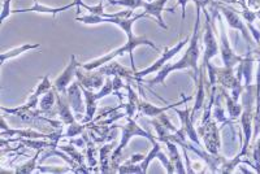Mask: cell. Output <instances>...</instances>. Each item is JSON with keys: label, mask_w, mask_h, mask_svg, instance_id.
Instances as JSON below:
<instances>
[{"label": "cell", "mask_w": 260, "mask_h": 174, "mask_svg": "<svg viewBox=\"0 0 260 174\" xmlns=\"http://www.w3.org/2000/svg\"><path fill=\"white\" fill-rule=\"evenodd\" d=\"M190 0H177V3L180 4L181 8H182V22L185 21V17H186V6Z\"/></svg>", "instance_id": "33"}, {"label": "cell", "mask_w": 260, "mask_h": 174, "mask_svg": "<svg viewBox=\"0 0 260 174\" xmlns=\"http://www.w3.org/2000/svg\"><path fill=\"white\" fill-rule=\"evenodd\" d=\"M57 148H59L60 151H62V152H65L69 157H72L78 166H86L85 151L78 148L76 145H73V143H68V145H65V146H57Z\"/></svg>", "instance_id": "23"}, {"label": "cell", "mask_w": 260, "mask_h": 174, "mask_svg": "<svg viewBox=\"0 0 260 174\" xmlns=\"http://www.w3.org/2000/svg\"><path fill=\"white\" fill-rule=\"evenodd\" d=\"M125 89H126V91H127V94H126L127 101H126V104H124L125 113H126V117H134V115H136V113H138L139 97H138V95H137L136 90L132 87V85H130V83H126Z\"/></svg>", "instance_id": "22"}, {"label": "cell", "mask_w": 260, "mask_h": 174, "mask_svg": "<svg viewBox=\"0 0 260 174\" xmlns=\"http://www.w3.org/2000/svg\"><path fill=\"white\" fill-rule=\"evenodd\" d=\"M197 7V16H195V24L194 29H192V36L190 38L189 47L185 51L183 56L180 60L175 62H167L161 69L156 73L152 80L145 81V83H148L150 87L155 85H162L166 86V80L172 72L176 71H187L191 69L192 71V80L197 82L198 80V72H199V59L202 55V30H201V12L202 7Z\"/></svg>", "instance_id": "1"}, {"label": "cell", "mask_w": 260, "mask_h": 174, "mask_svg": "<svg viewBox=\"0 0 260 174\" xmlns=\"http://www.w3.org/2000/svg\"><path fill=\"white\" fill-rule=\"evenodd\" d=\"M216 20L219 21L220 26V55H221L222 64H224L225 68L234 69L237 65L242 61L243 56L237 55V53L232 50L231 45H229V38H228L226 30H225V24L224 21H222L221 15H220L219 11L216 12Z\"/></svg>", "instance_id": "6"}, {"label": "cell", "mask_w": 260, "mask_h": 174, "mask_svg": "<svg viewBox=\"0 0 260 174\" xmlns=\"http://www.w3.org/2000/svg\"><path fill=\"white\" fill-rule=\"evenodd\" d=\"M191 99H192L191 96L183 97L182 100L176 101V103L168 104V106H166V107H156V106H154L152 103H148V101L143 100V99H139L138 116H137V118L141 117V116H146V117L155 118V117H157V116L161 115V113H166L167 111L175 110V108H177V107L181 106V104L187 103V101L191 100Z\"/></svg>", "instance_id": "11"}, {"label": "cell", "mask_w": 260, "mask_h": 174, "mask_svg": "<svg viewBox=\"0 0 260 174\" xmlns=\"http://www.w3.org/2000/svg\"><path fill=\"white\" fill-rule=\"evenodd\" d=\"M42 152H45V151H37V154L32 156L31 160H29L27 162H25V164H22V165H18L16 166L15 170H13V173L16 174H30V173H34V171L37 170V166H38V164L37 162L39 161V156H41Z\"/></svg>", "instance_id": "26"}, {"label": "cell", "mask_w": 260, "mask_h": 174, "mask_svg": "<svg viewBox=\"0 0 260 174\" xmlns=\"http://www.w3.org/2000/svg\"><path fill=\"white\" fill-rule=\"evenodd\" d=\"M67 97H68V101L71 104L72 110H73L74 116H76V120L77 121H82L83 117H85L86 112V104L83 100V92L82 87L78 83V81L76 82H72V85L69 86L68 90H67Z\"/></svg>", "instance_id": "9"}, {"label": "cell", "mask_w": 260, "mask_h": 174, "mask_svg": "<svg viewBox=\"0 0 260 174\" xmlns=\"http://www.w3.org/2000/svg\"><path fill=\"white\" fill-rule=\"evenodd\" d=\"M115 148V141L99 146V165H98V168H99V171H101V173H111V171H112L111 156H112V152Z\"/></svg>", "instance_id": "18"}, {"label": "cell", "mask_w": 260, "mask_h": 174, "mask_svg": "<svg viewBox=\"0 0 260 174\" xmlns=\"http://www.w3.org/2000/svg\"><path fill=\"white\" fill-rule=\"evenodd\" d=\"M51 89H53V83L50 81V77L48 74L43 76L41 78V82L38 83V86L36 87V90L31 92V95L29 96V99H34V100H39L46 92L50 91Z\"/></svg>", "instance_id": "25"}, {"label": "cell", "mask_w": 260, "mask_h": 174, "mask_svg": "<svg viewBox=\"0 0 260 174\" xmlns=\"http://www.w3.org/2000/svg\"><path fill=\"white\" fill-rule=\"evenodd\" d=\"M197 130H198L204 150L215 156H219L220 150H221V138H220L221 127H219V124L216 122L215 118L211 117L204 122H201Z\"/></svg>", "instance_id": "5"}, {"label": "cell", "mask_w": 260, "mask_h": 174, "mask_svg": "<svg viewBox=\"0 0 260 174\" xmlns=\"http://www.w3.org/2000/svg\"><path fill=\"white\" fill-rule=\"evenodd\" d=\"M111 6H122L129 9H138L142 6L143 0H108Z\"/></svg>", "instance_id": "29"}, {"label": "cell", "mask_w": 260, "mask_h": 174, "mask_svg": "<svg viewBox=\"0 0 260 174\" xmlns=\"http://www.w3.org/2000/svg\"><path fill=\"white\" fill-rule=\"evenodd\" d=\"M81 64L82 62L77 61L76 55H72L71 60H69V64L65 66V69L62 71V73L60 74L59 77L53 81V89L56 90L59 94H67V90H68V87L72 85L74 78H76V74H77V71L81 66Z\"/></svg>", "instance_id": "8"}, {"label": "cell", "mask_w": 260, "mask_h": 174, "mask_svg": "<svg viewBox=\"0 0 260 174\" xmlns=\"http://www.w3.org/2000/svg\"><path fill=\"white\" fill-rule=\"evenodd\" d=\"M189 42H190V37H185L182 41L178 42L175 47H172V48L166 47V48H164V52H161V56H160L159 59H157L156 61L154 62V64L150 65L148 68L143 69V71L136 72L137 80H138V78L145 77V76H148V74H151V73H157V72H159L160 69H161L162 66L167 64V62L171 61V60L173 59V57H175L178 52H181V50H182V48L185 47L187 43H189ZM138 82H139V81H138Z\"/></svg>", "instance_id": "7"}, {"label": "cell", "mask_w": 260, "mask_h": 174, "mask_svg": "<svg viewBox=\"0 0 260 174\" xmlns=\"http://www.w3.org/2000/svg\"><path fill=\"white\" fill-rule=\"evenodd\" d=\"M82 92L83 96H85V104H86V112H85V117L81 122L82 124H89L94 120L95 115H96V110H98V101L101 100L99 96H98V92L91 91V90L83 89L82 87Z\"/></svg>", "instance_id": "17"}, {"label": "cell", "mask_w": 260, "mask_h": 174, "mask_svg": "<svg viewBox=\"0 0 260 174\" xmlns=\"http://www.w3.org/2000/svg\"><path fill=\"white\" fill-rule=\"evenodd\" d=\"M162 146H161V142H159V141H156V142L152 145V150L148 152L147 155H146L145 160H143L142 162H141V168H142V173H147L148 171V165H150L151 162L154 161L155 159H159L160 161H161V164L164 165V168H166V171L167 173H176L175 170V166H173V164H172V161L169 160V157L167 156V154H164L162 152Z\"/></svg>", "instance_id": "12"}, {"label": "cell", "mask_w": 260, "mask_h": 174, "mask_svg": "<svg viewBox=\"0 0 260 174\" xmlns=\"http://www.w3.org/2000/svg\"><path fill=\"white\" fill-rule=\"evenodd\" d=\"M169 0H151V2H147V0H143L142 6L141 8L145 9V12L147 16H152V17L156 20L157 25H159L161 29L168 30V25L162 21V12L166 11V4L168 3Z\"/></svg>", "instance_id": "15"}, {"label": "cell", "mask_w": 260, "mask_h": 174, "mask_svg": "<svg viewBox=\"0 0 260 174\" xmlns=\"http://www.w3.org/2000/svg\"><path fill=\"white\" fill-rule=\"evenodd\" d=\"M117 171L118 173H142V168H141V164H130L125 161L118 166Z\"/></svg>", "instance_id": "30"}, {"label": "cell", "mask_w": 260, "mask_h": 174, "mask_svg": "<svg viewBox=\"0 0 260 174\" xmlns=\"http://www.w3.org/2000/svg\"><path fill=\"white\" fill-rule=\"evenodd\" d=\"M76 4L71 3L67 4L64 7H56V8H51V7H46V6H41L38 3V0L34 2V6L30 7V8H24V9H16V11H12V13H27V12H36V13H47V15H52V17H56L57 13L64 12V11H68V9L74 8Z\"/></svg>", "instance_id": "19"}, {"label": "cell", "mask_w": 260, "mask_h": 174, "mask_svg": "<svg viewBox=\"0 0 260 174\" xmlns=\"http://www.w3.org/2000/svg\"><path fill=\"white\" fill-rule=\"evenodd\" d=\"M56 103H57V92L55 89H51L50 91L46 92L43 96L39 99V111L45 116L50 117L53 112H56Z\"/></svg>", "instance_id": "20"}, {"label": "cell", "mask_w": 260, "mask_h": 174, "mask_svg": "<svg viewBox=\"0 0 260 174\" xmlns=\"http://www.w3.org/2000/svg\"><path fill=\"white\" fill-rule=\"evenodd\" d=\"M57 92V91H56ZM56 115L60 117V121L64 124V126L77 122L76 116H74L73 110H72L71 104L68 101L67 95H62L57 92V103H56Z\"/></svg>", "instance_id": "16"}, {"label": "cell", "mask_w": 260, "mask_h": 174, "mask_svg": "<svg viewBox=\"0 0 260 174\" xmlns=\"http://www.w3.org/2000/svg\"><path fill=\"white\" fill-rule=\"evenodd\" d=\"M250 154H251L252 162H254V171L260 173V135L251 142Z\"/></svg>", "instance_id": "28"}, {"label": "cell", "mask_w": 260, "mask_h": 174, "mask_svg": "<svg viewBox=\"0 0 260 174\" xmlns=\"http://www.w3.org/2000/svg\"><path fill=\"white\" fill-rule=\"evenodd\" d=\"M241 9H250L252 12H257L260 11V0H245Z\"/></svg>", "instance_id": "31"}, {"label": "cell", "mask_w": 260, "mask_h": 174, "mask_svg": "<svg viewBox=\"0 0 260 174\" xmlns=\"http://www.w3.org/2000/svg\"><path fill=\"white\" fill-rule=\"evenodd\" d=\"M98 71L101 72L103 76H106V77H121L126 83H130L132 81L138 82V80L136 78V72L133 69L125 68V66H122L120 62L115 61V60L102 65Z\"/></svg>", "instance_id": "13"}, {"label": "cell", "mask_w": 260, "mask_h": 174, "mask_svg": "<svg viewBox=\"0 0 260 174\" xmlns=\"http://www.w3.org/2000/svg\"><path fill=\"white\" fill-rule=\"evenodd\" d=\"M87 129H89V124H82V122L80 121L74 122V124L65 126V130L62 131V139L65 138L71 139V138H76V136L78 135H82Z\"/></svg>", "instance_id": "27"}, {"label": "cell", "mask_w": 260, "mask_h": 174, "mask_svg": "<svg viewBox=\"0 0 260 174\" xmlns=\"http://www.w3.org/2000/svg\"><path fill=\"white\" fill-rule=\"evenodd\" d=\"M37 48H41V45H39V43H36V45H30V43H27V45H22L20 46V47L12 48V50H9V51H4V52H2V55H0V60H2L0 64L4 65L8 60L20 56L21 53L27 52V51H31V50H37Z\"/></svg>", "instance_id": "24"}, {"label": "cell", "mask_w": 260, "mask_h": 174, "mask_svg": "<svg viewBox=\"0 0 260 174\" xmlns=\"http://www.w3.org/2000/svg\"><path fill=\"white\" fill-rule=\"evenodd\" d=\"M162 145L167 147L168 157H169V160L172 161V164H173V166H175L176 173H178V174L187 173L186 166H183L182 157L180 156V152H178L177 145H176L175 142H172V141H166V142H162Z\"/></svg>", "instance_id": "21"}, {"label": "cell", "mask_w": 260, "mask_h": 174, "mask_svg": "<svg viewBox=\"0 0 260 174\" xmlns=\"http://www.w3.org/2000/svg\"><path fill=\"white\" fill-rule=\"evenodd\" d=\"M175 112L180 116L181 122H182V126H181V129H182V131L185 133V135L187 136V139H189V141H191L192 143H195L197 146H201V147H203V143H202V141H201V136H199V134H198V130H197V127H195L194 122L191 121L190 110H187L186 108V110L180 111V110H177V108H175Z\"/></svg>", "instance_id": "14"}, {"label": "cell", "mask_w": 260, "mask_h": 174, "mask_svg": "<svg viewBox=\"0 0 260 174\" xmlns=\"http://www.w3.org/2000/svg\"><path fill=\"white\" fill-rule=\"evenodd\" d=\"M117 129L121 130V139H120V143L117 145V147L113 150L112 156H111L112 171H117L118 166H120V159H121L122 151L126 148L130 139L134 138V136H142V138L148 139L152 145L157 141L155 135H152L150 131H146L145 129L139 126L133 117H126V122L124 125H117Z\"/></svg>", "instance_id": "3"}, {"label": "cell", "mask_w": 260, "mask_h": 174, "mask_svg": "<svg viewBox=\"0 0 260 174\" xmlns=\"http://www.w3.org/2000/svg\"><path fill=\"white\" fill-rule=\"evenodd\" d=\"M139 46H150V47H152L154 50L157 51L156 45H155L152 41H150V39H147V38H143V37H136V38H133V39H126V42H125L124 46H121V47H118V48H116V50L111 51V52H108L107 55H104V56L98 57V59L91 60V61L85 62V64H81V68L86 69V71H96V69L101 68L102 65L112 61V60H115L116 57L124 56L125 53L127 52L130 55V61H132L133 71L137 72L136 71V62H134L133 51L136 50L137 47H139Z\"/></svg>", "instance_id": "2"}, {"label": "cell", "mask_w": 260, "mask_h": 174, "mask_svg": "<svg viewBox=\"0 0 260 174\" xmlns=\"http://www.w3.org/2000/svg\"><path fill=\"white\" fill-rule=\"evenodd\" d=\"M76 78H77L81 87L95 91V90H99L103 87L104 81H106L107 77L103 76L98 69L96 71H86V69L80 66L77 71V74H76Z\"/></svg>", "instance_id": "10"}, {"label": "cell", "mask_w": 260, "mask_h": 174, "mask_svg": "<svg viewBox=\"0 0 260 174\" xmlns=\"http://www.w3.org/2000/svg\"><path fill=\"white\" fill-rule=\"evenodd\" d=\"M34 2H36V0H34Z\"/></svg>", "instance_id": "35"}, {"label": "cell", "mask_w": 260, "mask_h": 174, "mask_svg": "<svg viewBox=\"0 0 260 174\" xmlns=\"http://www.w3.org/2000/svg\"><path fill=\"white\" fill-rule=\"evenodd\" d=\"M212 6L215 7V8L220 12V15L225 18L229 29L237 30V31L241 32V36L243 37L246 45H247V50L248 51L256 50L257 45L255 43L254 38H252L251 36V32H250V30H248L247 25H246L242 16H241L240 12H238V9L233 8L232 6H228V4L220 3V2H215V0L212 2Z\"/></svg>", "instance_id": "4"}, {"label": "cell", "mask_w": 260, "mask_h": 174, "mask_svg": "<svg viewBox=\"0 0 260 174\" xmlns=\"http://www.w3.org/2000/svg\"><path fill=\"white\" fill-rule=\"evenodd\" d=\"M145 157H146V155H142V154L132 155V156H130L126 161L130 162V164H141V162L145 160Z\"/></svg>", "instance_id": "32"}, {"label": "cell", "mask_w": 260, "mask_h": 174, "mask_svg": "<svg viewBox=\"0 0 260 174\" xmlns=\"http://www.w3.org/2000/svg\"><path fill=\"white\" fill-rule=\"evenodd\" d=\"M73 2H74V4H76V8H77V13H80L81 8L85 6V3H83L82 0H73ZM107 2H108V0H107Z\"/></svg>", "instance_id": "34"}]
</instances>
